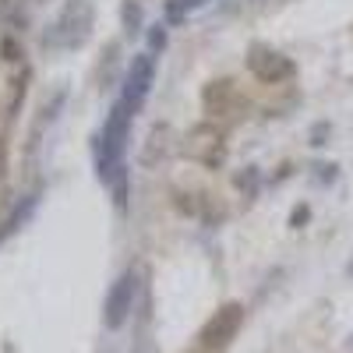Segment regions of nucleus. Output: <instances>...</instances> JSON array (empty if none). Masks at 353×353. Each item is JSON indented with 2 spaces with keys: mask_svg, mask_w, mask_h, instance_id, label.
<instances>
[{
  "mask_svg": "<svg viewBox=\"0 0 353 353\" xmlns=\"http://www.w3.org/2000/svg\"><path fill=\"white\" fill-rule=\"evenodd\" d=\"M134 293H138V276L134 272H124L121 279L113 283L110 297H106V325L110 329L128 325V314L134 307Z\"/></svg>",
  "mask_w": 353,
  "mask_h": 353,
  "instance_id": "20e7f679",
  "label": "nucleus"
},
{
  "mask_svg": "<svg viewBox=\"0 0 353 353\" xmlns=\"http://www.w3.org/2000/svg\"><path fill=\"white\" fill-rule=\"evenodd\" d=\"M248 68L254 71L258 81H269V85H272V81H283V78L293 74V64L286 61V57L276 53V50H265V46H254V50H251Z\"/></svg>",
  "mask_w": 353,
  "mask_h": 353,
  "instance_id": "39448f33",
  "label": "nucleus"
},
{
  "mask_svg": "<svg viewBox=\"0 0 353 353\" xmlns=\"http://www.w3.org/2000/svg\"><path fill=\"white\" fill-rule=\"evenodd\" d=\"M241 321H244V307L241 304H223L201 329V346L205 350H223L230 346V339L241 332Z\"/></svg>",
  "mask_w": 353,
  "mask_h": 353,
  "instance_id": "7ed1b4c3",
  "label": "nucleus"
},
{
  "mask_svg": "<svg viewBox=\"0 0 353 353\" xmlns=\"http://www.w3.org/2000/svg\"><path fill=\"white\" fill-rule=\"evenodd\" d=\"M350 272H353V261H350Z\"/></svg>",
  "mask_w": 353,
  "mask_h": 353,
  "instance_id": "0eeeda50",
  "label": "nucleus"
},
{
  "mask_svg": "<svg viewBox=\"0 0 353 353\" xmlns=\"http://www.w3.org/2000/svg\"><path fill=\"white\" fill-rule=\"evenodd\" d=\"M88 28H92V4L88 0H71V4L61 11L46 36H43V46L50 50H74L88 39Z\"/></svg>",
  "mask_w": 353,
  "mask_h": 353,
  "instance_id": "f03ea898",
  "label": "nucleus"
},
{
  "mask_svg": "<svg viewBox=\"0 0 353 353\" xmlns=\"http://www.w3.org/2000/svg\"><path fill=\"white\" fill-rule=\"evenodd\" d=\"M152 78H156V61L152 57H138V61L131 64V71H128V81H124V103L138 110L145 92H149Z\"/></svg>",
  "mask_w": 353,
  "mask_h": 353,
  "instance_id": "423d86ee",
  "label": "nucleus"
},
{
  "mask_svg": "<svg viewBox=\"0 0 353 353\" xmlns=\"http://www.w3.org/2000/svg\"><path fill=\"white\" fill-rule=\"evenodd\" d=\"M198 4H205V0H198Z\"/></svg>",
  "mask_w": 353,
  "mask_h": 353,
  "instance_id": "6e6552de",
  "label": "nucleus"
},
{
  "mask_svg": "<svg viewBox=\"0 0 353 353\" xmlns=\"http://www.w3.org/2000/svg\"><path fill=\"white\" fill-rule=\"evenodd\" d=\"M131 121H134V106H128L121 99V103L110 110L106 124L99 131V141H96V170H99L103 181H113V173L121 170V156H124V145H128Z\"/></svg>",
  "mask_w": 353,
  "mask_h": 353,
  "instance_id": "f257e3e1",
  "label": "nucleus"
}]
</instances>
